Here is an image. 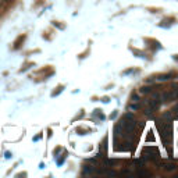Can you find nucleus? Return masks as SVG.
Wrapping results in <instances>:
<instances>
[{
    "label": "nucleus",
    "mask_w": 178,
    "mask_h": 178,
    "mask_svg": "<svg viewBox=\"0 0 178 178\" xmlns=\"http://www.w3.org/2000/svg\"><path fill=\"white\" fill-rule=\"evenodd\" d=\"M164 168L168 170V171H173V170H175V166L173 163H164Z\"/></svg>",
    "instance_id": "1"
},
{
    "label": "nucleus",
    "mask_w": 178,
    "mask_h": 178,
    "mask_svg": "<svg viewBox=\"0 0 178 178\" xmlns=\"http://www.w3.org/2000/svg\"><path fill=\"white\" fill-rule=\"evenodd\" d=\"M150 92V88L149 86H143L142 89H141V93H149Z\"/></svg>",
    "instance_id": "2"
},
{
    "label": "nucleus",
    "mask_w": 178,
    "mask_h": 178,
    "mask_svg": "<svg viewBox=\"0 0 178 178\" xmlns=\"http://www.w3.org/2000/svg\"><path fill=\"white\" fill-rule=\"evenodd\" d=\"M129 109H131V110H136V109H139V106L138 105H131L129 106Z\"/></svg>",
    "instance_id": "3"
},
{
    "label": "nucleus",
    "mask_w": 178,
    "mask_h": 178,
    "mask_svg": "<svg viewBox=\"0 0 178 178\" xmlns=\"http://www.w3.org/2000/svg\"><path fill=\"white\" fill-rule=\"evenodd\" d=\"M1 4H3V0H0V6H1Z\"/></svg>",
    "instance_id": "4"
},
{
    "label": "nucleus",
    "mask_w": 178,
    "mask_h": 178,
    "mask_svg": "<svg viewBox=\"0 0 178 178\" xmlns=\"http://www.w3.org/2000/svg\"><path fill=\"white\" fill-rule=\"evenodd\" d=\"M7 1H10V0H7Z\"/></svg>",
    "instance_id": "5"
}]
</instances>
